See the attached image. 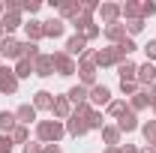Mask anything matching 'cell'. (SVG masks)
Here are the masks:
<instances>
[{
  "label": "cell",
  "mask_w": 156,
  "mask_h": 153,
  "mask_svg": "<svg viewBox=\"0 0 156 153\" xmlns=\"http://www.w3.org/2000/svg\"><path fill=\"white\" fill-rule=\"evenodd\" d=\"M63 132H66V126L60 120H39V126H36V138L45 141V144H57L63 138Z\"/></svg>",
  "instance_id": "obj_1"
},
{
  "label": "cell",
  "mask_w": 156,
  "mask_h": 153,
  "mask_svg": "<svg viewBox=\"0 0 156 153\" xmlns=\"http://www.w3.org/2000/svg\"><path fill=\"white\" fill-rule=\"evenodd\" d=\"M72 27L78 30V36H84L87 42H90V39H96L99 33H102V30H99V24H96L93 18H87V15H78V18L72 21Z\"/></svg>",
  "instance_id": "obj_2"
},
{
  "label": "cell",
  "mask_w": 156,
  "mask_h": 153,
  "mask_svg": "<svg viewBox=\"0 0 156 153\" xmlns=\"http://www.w3.org/2000/svg\"><path fill=\"white\" fill-rule=\"evenodd\" d=\"M51 57H54V69H57V75H75V72H78V63L69 57L66 51H54Z\"/></svg>",
  "instance_id": "obj_3"
},
{
  "label": "cell",
  "mask_w": 156,
  "mask_h": 153,
  "mask_svg": "<svg viewBox=\"0 0 156 153\" xmlns=\"http://www.w3.org/2000/svg\"><path fill=\"white\" fill-rule=\"evenodd\" d=\"M0 57L6 60H21V42L12 36H3L0 39Z\"/></svg>",
  "instance_id": "obj_4"
},
{
  "label": "cell",
  "mask_w": 156,
  "mask_h": 153,
  "mask_svg": "<svg viewBox=\"0 0 156 153\" xmlns=\"http://www.w3.org/2000/svg\"><path fill=\"white\" fill-rule=\"evenodd\" d=\"M117 63H123L120 60V54H117V48L111 45V48H102V51H96V57H93V66H117Z\"/></svg>",
  "instance_id": "obj_5"
},
{
  "label": "cell",
  "mask_w": 156,
  "mask_h": 153,
  "mask_svg": "<svg viewBox=\"0 0 156 153\" xmlns=\"http://www.w3.org/2000/svg\"><path fill=\"white\" fill-rule=\"evenodd\" d=\"M33 75H39V78L54 75V57H51V54H39V57L33 60Z\"/></svg>",
  "instance_id": "obj_6"
},
{
  "label": "cell",
  "mask_w": 156,
  "mask_h": 153,
  "mask_svg": "<svg viewBox=\"0 0 156 153\" xmlns=\"http://www.w3.org/2000/svg\"><path fill=\"white\" fill-rule=\"evenodd\" d=\"M66 132L75 135V138L87 135V132H90V126H87V117H81V114H75V111H72V117L66 120Z\"/></svg>",
  "instance_id": "obj_7"
},
{
  "label": "cell",
  "mask_w": 156,
  "mask_h": 153,
  "mask_svg": "<svg viewBox=\"0 0 156 153\" xmlns=\"http://www.w3.org/2000/svg\"><path fill=\"white\" fill-rule=\"evenodd\" d=\"M15 90H18L15 69H6V66H0V93H15Z\"/></svg>",
  "instance_id": "obj_8"
},
{
  "label": "cell",
  "mask_w": 156,
  "mask_h": 153,
  "mask_svg": "<svg viewBox=\"0 0 156 153\" xmlns=\"http://www.w3.org/2000/svg\"><path fill=\"white\" fill-rule=\"evenodd\" d=\"M87 102H90V105H108V102H111V90H108L105 84H93Z\"/></svg>",
  "instance_id": "obj_9"
},
{
  "label": "cell",
  "mask_w": 156,
  "mask_h": 153,
  "mask_svg": "<svg viewBox=\"0 0 156 153\" xmlns=\"http://www.w3.org/2000/svg\"><path fill=\"white\" fill-rule=\"evenodd\" d=\"M78 78H81V84L90 90V87L96 84V66L87 63V60H81V63H78Z\"/></svg>",
  "instance_id": "obj_10"
},
{
  "label": "cell",
  "mask_w": 156,
  "mask_h": 153,
  "mask_svg": "<svg viewBox=\"0 0 156 153\" xmlns=\"http://www.w3.org/2000/svg\"><path fill=\"white\" fill-rule=\"evenodd\" d=\"M72 108H75V105H72L66 96H57V99H54V108H51V114L57 117V120H69V117H72Z\"/></svg>",
  "instance_id": "obj_11"
},
{
  "label": "cell",
  "mask_w": 156,
  "mask_h": 153,
  "mask_svg": "<svg viewBox=\"0 0 156 153\" xmlns=\"http://www.w3.org/2000/svg\"><path fill=\"white\" fill-rule=\"evenodd\" d=\"M84 51H87V39H84V36H78V33H75V36H69V42H66V54H69V57H72V60H81V54H84Z\"/></svg>",
  "instance_id": "obj_12"
},
{
  "label": "cell",
  "mask_w": 156,
  "mask_h": 153,
  "mask_svg": "<svg viewBox=\"0 0 156 153\" xmlns=\"http://www.w3.org/2000/svg\"><path fill=\"white\" fill-rule=\"evenodd\" d=\"M117 129H120V132H135V129H138V114L126 108L123 114L117 117Z\"/></svg>",
  "instance_id": "obj_13"
},
{
  "label": "cell",
  "mask_w": 156,
  "mask_h": 153,
  "mask_svg": "<svg viewBox=\"0 0 156 153\" xmlns=\"http://www.w3.org/2000/svg\"><path fill=\"white\" fill-rule=\"evenodd\" d=\"M0 27H3V33H6V36H9L12 30L24 27V21H21V12H3V18H0Z\"/></svg>",
  "instance_id": "obj_14"
},
{
  "label": "cell",
  "mask_w": 156,
  "mask_h": 153,
  "mask_svg": "<svg viewBox=\"0 0 156 153\" xmlns=\"http://www.w3.org/2000/svg\"><path fill=\"white\" fill-rule=\"evenodd\" d=\"M24 33H27V42H39L45 36V21H24Z\"/></svg>",
  "instance_id": "obj_15"
},
{
  "label": "cell",
  "mask_w": 156,
  "mask_h": 153,
  "mask_svg": "<svg viewBox=\"0 0 156 153\" xmlns=\"http://www.w3.org/2000/svg\"><path fill=\"white\" fill-rule=\"evenodd\" d=\"M141 87H153L156 84V66L153 63H144V66H138V78H135Z\"/></svg>",
  "instance_id": "obj_16"
},
{
  "label": "cell",
  "mask_w": 156,
  "mask_h": 153,
  "mask_svg": "<svg viewBox=\"0 0 156 153\" xmlns=\"http://www.w3.org/2000/svg\"><path fill=\"white\" fill-rule=\"evenodd\" d=\"M60 9V18H72L75 21L78 15H81V0H63V3H57Z\"/></svg>",
  "instance_id": "obj_17"
},
{
  "label": "cell",
  "mask_w": 156,
  "mask_h": 153,
  "mask_svg": "<svg viewBox=\"0 0 156 153\" xmlns=\"http://www.w3.org/2000/svg\"><path fill=\"white\" fill-rule=\"evenodd\" d=\"M105 36L111 39L114 45H120L123 39L129 36V33H126V24H120V21H114V24H105Z\"/></svg>",
  "instance_id": "obj_18"
},
{
  "label": "cell",
  "mask_w": 156,
  "mask_h": 153,
  "mask_svg": "<svg viewBox=\"0 0 156 153\" xmlns=\"http://www.w3.org/2000/svg\"><path fill=\"white\" fill-rule=\"evenodd\" d=\"M54 99H57V96L54 93H48V90H39L36 96H33V108H42V111H45V108H48V111H51V108H54Z\"/></svg>",
  "instance_id": "obj_19"
},
{
  "label": "cell",
  "mask_w": 156,
  "mask_h": 153,
  "mask_svg": "<svg viewBox=\"0 0 156 153\" xmlns=\"http://www.w3.org/2000/svg\"><path fill=\"white\" fill-rule=\"evenodd\" d=\"M15 120H18L21 126L33 123V120H36V108H33L30 102H24V105H18V111H15Z\"/></svg>",
  "instance_id": "obj_20"
},
{
  "label": "cell",
  "mask_w": 156,
  "mask_h": 153,
  "mask_svg": "<svg viewBox=\"0 0 156 153\" xmlns=\"http://www.w3.org/2000/svg\"><path fill=\"white\" fill-rule=\"evenodd\" d=\"M63 30H66V21H63V18L45 21V36H48V39H60V36H63Z\"/></svg>",
  "instance_id": "obj_21"
},
{
  "label": "cell",
  "mask_w": 156,
  "mask_h": 153,
  "mask_svg": "<svg viewBox=\"0 0 156 153\" xmlns=\"http://www.w3.org/2000/svg\"><path fill=\"white\" fill-rule=\"evenodd\" d=\"M120 15L126 21H135V18H141V3H135V0H126L123 6H120ZM144 21V18H141Z\"/></svg>",
  "instance_id": "obj_22"
},
{
  "label": "cell",
  "mask_w": 156,
  "mask_h": 153,
  "mask_svg": "<svg viewBox=\"0 0 156 153\" xmlns=\"http://www.w3.org/2000/svg\"><path fill=\"white\" fill-rule=\"evenodd\" d=\"M117 72H120V81H135L138 78V66L132 60H123V63H117Z\"/></svg>",
  "instance_id": "obj_23"
},
{
  "label": "cell",
  "mask_w": 156,
  "mask_h": 153,
  "mask_svg": "<svg viewBox=\"0 0 156 153\" xmlns=\"http://www.w3.org/2000/svg\"><path fill=\"white\" fill-rule=\"evenodd\" d=\"M99 15H102L105 24H114V21L120 18V6H117V3H102V6H99Z\"/></svg>",
  "instance_id": "obj_24"
},
{
  "label": "cell",
  "mask_w": 156,
  "mask_h": 153,
  "mask_svg": "<svg viewBox=\"0 0 156 153\" xmlns=\"http://www.w3.org/2000/svg\"><path fill=\"white\" fill-rule=\"evenodd\" d=\"M87 96H90V90H87L84 84H78V87H69V93H66V99H69L72 105H81V102H87Z\"/></svg>",
  "instance_id": "obj_25"
},
{
  "label": "cell",
  "mask_w": 156,
  "mask_h": 153,
  "mask_svg": "<svg viewBox=\"0 0 156 153\" xmlns=\"http://www.w3.org/2000/svg\"><path fill=\"white\" fill-rule=\"evenodd\" d=\"M15 126H18V120H15V114H12V111H0V132L9 135Z\"/></svg>",
  "instance_id": "obj_26"
},
{
  "label": "cell",
  "mask_w": 156,
  "mask_h": 153,
  "mask_svg": "<svg viewBox=\"0 0 156 153\" xmlns=\"http://www.w3.org/2000/svg\"><path fill=\"white\" fill-rule=\"evenodd\" d=\"M120 129H117V126H105V129H102V138H105V144H108V147H120Z\"/></svg>",
  "instance_id": "obj_27"
},
{
  "label": "cell",
  "mask_w": 156,
  "mask_h": 153,
  "mask_svg": "<svg viewBox=\"0 0 156 153\" xmlns=\"http://www.w3.org/2000/svg\"><path fill=\"white\" fill-rule=\"evenodd\" d=\"M39 54H42V51H39V42H21V57H24V60L33 63Z\"/></svg>",
  "instance_id": "obj_28"
},
{
  "label": "cell",
  "mask_w": 156,
  "mask_h": 153,
  "mask_svg": "<svg viewBox=\"0 0 156 153\" xmlns=\"http://www.w3.org/2000/svg\"><path fill=\"white\" fill-rule=\"evenodd\" d=\"M9 138H12V144H27V141H30V132H27V126L18 123V126L9 132Z\"/></svg>",
  "instance_id": "obj_29"
},
{
  "label": "cell",
  "mask_w": 156,
  "mask_h": 153,
  "mask_svg": "<svg viewBox=\"0 0 156 153\" xmlns=\"http://www.w3.org/2000/svg\"><path fill=\"white\" fill-rule=\"evenodd\" d=\"M30 75H33V63L21 57L18 63H15V78H30Z\"/></svg>",
  "instance_id": "obj_30"
},
{
  "label": "cell",
  "mask_w": 156,
  "mask_h": 153,
  "mask_svg": "<svg viewBox=\"0 0 156 153\" xmlns=\"http://www.w3.org/2000/svg\"><path fill=\"white\" fill-rule=\"evenodd\" d=\"M114 48H117V54H120V60H126L129 54H132V51H135V42H132V39L126 36L123 42H120V45H114Z\"/></svg>",
  "instance_id": "obj_31"
},
{
  "label": "cell",
  "mask_w": 156,
  "mask_h": 153,
  "mask_svg": "<svg viewBox=\"0 0 156 153\" xmlns=\"http://www.w3.org/2000/svg\"><path fill=\"white\" fill-rule=\"evenodd\" d=\"M141 132H144V141H147V147H153V141H156V120L144 123V126H141Z\"/></svg>",
  "instance_id": "obj_32"
},
{
  "label": "cell",
  "mask_w": 156,
  "mask_h": 153,
  "mask_svg": "<svg viewBox=\"0 0 156 153\" xmlns=\"http://www.w3.org/2000/svg\"><path fill=\"white\" fill-rule=\"evenodd\" d=\"M87 126H90V129H99V132H102V129H105V120H102V111H96V108H93V114L87 117Z\"/></svg>",
  "instance_id": "obj_33"
},
{
  "label": "cell",
  "mask_w": 156,
  "mask_h": 153,
  "mask_svg": "<svg viewBox=\"0 0 156 153\" xmlns=\"http://www.w3.org/2000/svg\"><path fill=\"white\" fill-rule=\"evenodd\" d=\"M123 111H126V102H123V99H111V102H108V114L111 117H120Z\"/></svg>",
  "instance_id": "obj_34"
},
{
  "label": "cell",
  "mask_w": 156,
  "mask_h": 153,
  "mask_svg": "<svg viewBox=\"0 0 156 153\" xmlns=\"http://www.w3.org/2000/svg\"><path fill=\"white\" fill-rule=\"evenodd\" d=\"M93 12H99V3H96V0H81V15L93 18Z\"/></svg>",
  "instance_id": "obj_35"
},
{
  "label": "cell",
  "mask_w": 156,
  "mask_h": 153,
  "mask_svg": "<svg viewBox=\"0 0 156 153\" xmlns=\"http://www.w3.org/2000/svg\"><path fill=\"white\" fill-rule=\"evenodd\" d=\"M120 90L126 96H135L138 90H141V84H138V81H120Z\"/></svg>",
  "instance_id": "obj_36"
},
{
  "label": "cell",
  "mask_w": 156,
  "mask_h": 153,
  "mask_svg": "<svg viewBox=\"0 0 156 153\" xmlns=\"http://www.w3.org/2000/svg\"><path fill=\"white\" fill-rule=\"evenodd\" d=\"M153 15H156V3H153V0L141 3V18H153Z\"/></svg>",
  "instance_id": "obj_37"
},
{
  "label": "cell",
  "mask_w": 156,
  "mask_h": 153,
  "mask_svg": "<svg viewBox=\"0 0 156 153\" xmlns=\"http://www.w3.org/2000/svg\"><path fill=\"white\" fill-rule=\"evenodd\" d=\"M144 30V21L135 18V21H126V33H141Z\"/></svg>",
  "instance_id": "obj_38"
},
{
  "label": "cell",
  "mask_w": 156,
  "mask_h": 153,
  "mask_svg": "<svg viewBox=\"0 0 156 153\" xmlns=\"http://www.w3.org/2000/svg\"><path fill=\"white\" fill-rule=\"evenodd\" d=\"M144 54H147V63H153V60H156V39H150V42L144 45Z\"/></svg>",
  "instance_id": "obj_39"
},
{
  "label": "cell",
  "mask_w": 156,
  "mask_h": 153,
  "mask_svg": "<svg viewBox=\"0 0 156 153\" xmlns=\"http://www.w3.org/2000/svg\"><path fill=\"white\" fill-rule=\"evenodd\" d=\"M39 6H42L39 0H24V3H21V9H24V12H30V15H33V12H39Z\"/></svg>",
  "instance_id": "obj_40"
},
{
  "label": "cell",
  "mask_w": 156,
  "mask_h": 153,
  "mask_svg": "<svg viewBox=\"0 0 156 153\" xmlns=\"http://www.w3.org/2000/svg\"><path fill=\"white\" fill-rule=\"evenodd\" d=\"M42 147H45L42 141H27L24 144V153H42Z\"/></svg>",
  "instance_id": "obj_41"
},
{
  "label": "cell",
  "mask_w": 156,
  "mask_h": 153,
  "mask_svg": "<svg viewBox=\"0 0 156 153\" xmlns=\"http://www.w3.org/2000/svg\"><path fill=\"white\" fill-rule=\"evenodd\" d=\"M0 153H12V138L9 135H0Z\"/></svg>",
  "instance_id": "obj_42"
},
{
  "label": "cell",
  "mask_w": 156,
  "mask_h": 153,
  "mask_svg": "<svg viewBox=\"0 0 156 153\" xmlns=\"http://www.w3.org/2000/svg\"><path fill=\"white\" fill-rule=\"evenodd\" d=\"M117 150H120V153H138V147H135V144H123V147H117Z\"/></svg>",
  "instance_id": "obj_43"
},
{
  "label": "cell",
  "mask_w": 156,
  "mask_h": 153,
  "mask_svg": "<svg viewBox=\"0 0 156 153\" xmlns=\"http://www.w3.org/2000/svg\"><path fill=\"white\" fill-rule=\"evenodd\" d=\"M42 153H60V147H57V144H45V147H42Z\"/></svg>",
  "instance_id": "obj_44"
},
{
  "label": "cell",
  "mask_w": 156,
  "mask_h": 153,
  "mask_svg": "<svg viewBox=\"0 0 156 153\" xmlns=\"http://www.w3.org/2000/svg\"><path fill=\"white\" fill-rule=\"evenodd\" d=\"M138 153H156V150H153V147H141Z\"/></svg>",
  "instance_id": "obj_45"
},
{
  "label": "cell",
  "mask_w": 156,
  "mask_h": 153,
  "mask_svg": "<svg viewBox=\"0 0 156 153\" xmlns=\"http://www.w3.org/2000/svg\"><path fill=\"white\" fill-rule=\"evenodd\" d=\"M105 153H120V150H117V147H108V150H105Z\"/></svg>",
  "instance_id": "obj_46"
},
{
  "label": "cell",
  "mask_w": 156,
  "mask_h": 153,
  "mask_svg": "<svg viewBox=\"0 0 156 153\" xmlns=\"http://www.w3.org/2000/svg\"><path fill=\"white\" fill-rule=\"evenodd\" d=\"M3 12H6V6H3V3H0V18H3Z\"/></svg>",
  "instance_id": "obj_47"
},
{
  "label": "cell",
  "mask_w": 156,
  "mask_h": 153,
  "mask_svg": "<svg viewBox=\"0 0 156 153\" xmlns=\"http://www.w3.org/2000/svg\"><path fill=\"white\" fill-rule=\"evenodd\" d=\"M0 39H3V27H0Z\"/></svg>",
  "instance_id": "obj_48"
},
{
  "label": "cell",
  "mask_w": 156,
  "mask_h": 153,
  "mask_svg": "<svg viewBox=\"0 0 156 153\" xmlns=\"http://www.w3.org/2000/svg\"><path fill=\"white\" fill-rule=\"evenodd\" d=\"M153 111H156V102H153Z\"/></svg>",
  "instance_id": "obj_49"
},
{
  "label": "cell",
  "mask_w": 156,
  "mask_h": 153,
  "mask_svg": "<svg viewBox=\"0 0 156 153\" xmlns=\"http://www.w3.org/2000/svg\"><path fill=\"white\" fill-rule=\"evenodd\" d=\"M153 150H156V141H153Z\"/></svg>",
  "instance_id": "obj_50"
}]
</instances>
